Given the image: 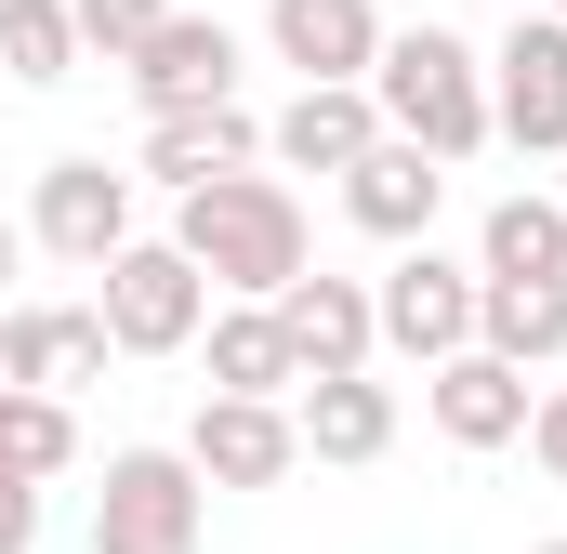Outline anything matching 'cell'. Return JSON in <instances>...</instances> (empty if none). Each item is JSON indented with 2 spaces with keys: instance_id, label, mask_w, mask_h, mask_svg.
Listing matches in <instances>:
<instances>
[{
  "instance_id": "6da1fadb",
  "label": "cell",
  "mask_w": 567,
  "mask_h": 554,
  "mask_svg": "<svg viewBox=\"0 0 567 554\" xmlns=\"http://www.w3.org/2000/svg\"><path fill=\"white\" fill-rule=\"evenodd\" d=\"M172 252L198 265V290H212V304H278L290 277L317 265V238H303V198H290L278 172H225V185L172 198Z\"/></svg>"
},
{
  "instance_id": "7a4b0ae2",
  "label": "cell",
  "mask_w": 567,
  "mask_h": 554,
  "mask_svg": "<svg viewBox=\"0 0 567 554\" xmlns=\"http://www.w3.org/2000/svg\"><path fill=\"white\" fill-rule=\"evenodd\" d=\"M370 106H383L396 145H423L435 172H462V158L488 145V53H475L462 27H383Z\"/></svg>"
},
{
  "instance_id": "3957f363",
  "label": "cell",
  "mask_w": 567,
  "mask_h": 554,
  "mask_svg": "<svg viewBox=\"0 0 567 554\" xmlns=\"http://www.w3.org/2000/svg\"><path fill=\"white\" fill-rule=\"evenodd\" d=\"M212 529V489L185 449H106V489H93V554H198Z\"/></svg>"
},
{
  "instance_id": "277c9868",
  "label": "cell",
  "mask_w": 567,
  "mask_h": 554,
  "mask_svg": "<svg viewBox=\"0 0 567 554\" xmlns=\"http://www.w3.org/2000/svg\"><path fill=\"white\" fill-rule=\"evenodd\" d=\"M93 317H106L120 357H185V343L212 330V290H198V265H185L172 238H133V252L106 265V304H93Z\"/></svg>"
},
{
  "instance_id": "5b68a950",
  "label": "cell",
  "mask_w": 567,
  "mask_h": 554,
  "mask_svg": "<svg viewBox=\"0 0 567 554\" xmlns=\"http://www.w3.org/2000/svg\"><path fill=\"white\" fill-rule=\"evenodd\" d=\"M488 145L567 158V27L555 13H515L502 27V53H488Z\"/></svg>"
},
{
  "instance_id": "8992f818",
  "label": "cell",
  "mask_w": 567,
  "mask_h": 554,
  "mask_svg": "<svg viewBox=\"0 0 567 554\" xmlns=\"http://www.w3.org/2000/svg\"><path fill=\"white\" fill-rule=\"evenodd\" d=\"M27 252L106 277L120 252H133V172H106V158H53L40 198H27Z\"/></svg>"
},
{
  "instance_id": "52a82bcc",
  "label": "cell",
  "mask_w": 567,
  "mask_h": 554,
  "mask_svg": "<svg viewBox=\"0 0 567 554\" xmlns=\"http://www.w3.org/2000/svg\"><path fill=\"white\" fill-rule=\"evenodd\" d=\"M370 317H383V343L396 357H423V370H449L462 343H475V265H449V252H396V265L370 277Z\"/></svg>"
},
{
  "instance_id": "ba28073f",
  "label": "cell",
  "mask_w": 567,
  "mask_h": 554,
  "mask_svg": "<svg viewBox=\"0 0 567 554\" xmlns=\"http://www.w3.org/2000/svg\"><path fill=\"white\" fill-rule=\"evenodd\" d=\"M106 317L93 304H0V397H80L106 383Z\"/></svg>"
},
{
  "instance_id": "9c48e42d",
  "label": "cell",
  "mask_w": 567,
  "mask_h": 554,
  "mask_svg": "<svg viewBox=\"0 0 567 554\" xmlns=\"http://www.w3.org/2000/svg\"><path fill=\"white\" fill-rule=\"evenodd\" d=\"M278 330H290V370H303V383H343V370H370V357H383L370 277H330V265H303V277L278 290Z\"/></svg>"
},
{
  "instance_id": "30bf717a",
  "label": "cell",
  "mask_w": 567,
  "mask_h": 554,
  "mask_svg": "<svg viewBox=\"0 0 567 554\" xmlns=\"http://www.w3.org/2000/svg\"><path fill=\"white\" fill-rule=\"evenodd\" d=\"M278 66H303V93H370L383 66V0H265Z\"/></svg>"
},
{
  "instance_id": "8fae6325",
  "label": "cell",
  "mask_w": 567,
  "mask_h": 554,
  "mask_svg": "<svg viewBox=\"0 0 567 554\" xmlns=\"http://www.w3.org/2000/svg\"><path fill=\"white\" fill-rule=\"evenodd\" d=\"M133 93H145V120H172V106H238V27H225V13L145 27L133 40Z\"/></svg>"
},
{
  "instance_id": "7c38bea8",
  "label": "cell",
  "mask_w": 567,
  "mask_h": 554,
  "mask_svg": "<svg viewBox=\"0 0 567 554\" xmlns=\"http://www.w3.org/2000/svg\"><path fill=\"white\" fill-rule=\"evenodd\" d=\"M185 462H198V489H278V475H303V435H290V410H265V397H198Z\"/></svg>"
},
{
  "instance_id": "4fadbf2b",
  "label": "cell",
  "mask_w": 567,
  "mask_h": 554,
  "mask_svg": "<svg viewBox=\"0 0 567 554\" xmlns=\"http://www.w3.org/2000/svg\"><path fill=\"white\" fill-rule=\"evenodd\" d=\"M423 410H435V435H449V449H515V435H528V410H542V383L462 343L449 370H423Z\"/></svg>"
},
{
  "instance_id": "5bb4252c",
  "label": "cell",
  "mask_w": 567,
  "mask_h": 554,
  "mask_svg": "<svg viewBox=\"0 0 567 554\" xmlns=\"http://www.w3.org/2000/svg\"><path fill=\"white\" fill-rule=\"evenodd\" d=\"M435 198H449V172H435L423 145H396V133L343 172V212H357V238H383V252H423V238H435Z\"/></svg>"
},
{
  "instance_id": "9a60e30c",
  "label": "cell",
  "mask_w": 567,
  "mask_h": 554,
  "mask_svg": "<svg viewBox=\"0 0 567 554\" xmlns=\"http://www.w3.org/2000/svg\"><path fill=\"white\" fill-rule=\"evenodd\" d=\"M265 158V120L251 106H172V120H145V172L172 185V198H198V185H225V172H251Z\"/></svg>"
},
{
  "instance_id": "2e32d148",
  "label": "cell",
  "mask_w": 567,
  "mask_h": 554,
  "mask_svg": "<svg viewBox=\"0 0 567 554\" xmlns=\"http://www.w3.org/2000/svg\"><path fill=\"white\" fill-rule=\"evenodd\" d=\"M290 435H303V462H383L396 449V383H370V370L303 383L290 397Z\"/></svg>"
},
{
  "instance_id": "e0dca14e",
  "label": "cell",
  "mask_w": 567,
  "mask_h": 554,
  "mask_svg": "<svg viewBox=\"0 0 567 554\" xmlns=\"http://www.w3.org/2000/svg\"><path fill=\"white\" fill-rule=\"evenodd\" d=\"M475 277H502V290H567V212L542 198V185L488 198V225H475Z\"/></svg>"
},
{
  "instance_id": "ac0fdd59",
  "label": "cell",
  "mask_w": 567,
  "mask_h": 554,
  "mask_svg": "<svg viewBox=\"0 0 567 554\" xmlns=\"http://www.w3.org/2000/svg\"><path fill=\"white\" fill-rule=\"evenodd\" d=\"M212 397H265V410H290L303 397V370H290V330H278V304H212Z\"/></svg>"
},
{
  "instance_id": "d6986e66",
  "label": "cell",
  "mask_w": 567,
  "mask_h": 554,
  "mask_svg": "<svg viewBox=\"0 0 567 554\" xmlns=\"http://www.w3.org/2000/svg\"><path fill=\"white\" fill-rule=\"evenodd\" d=\"M383 145V106L370 93H290L278 120H265V158H290V172H357Z\"/></svg>"
},
{
  "instance_id": "ffe728a7",
  "label": "cell",
  "mask_w": 567,
  "mask_h": 554,
  "mask_svg": "<svg viewBox=\"0 0 567 554\" xmlns=\"http://www.w3.org/2000/svg\"><path fill=\"white\" fill-rule=\"evenodd\" d=\"M475 357L555 370V357H567V290H502V277H475Z\"/></svg>"
},
{
  "instance_id": "44dd1931",
  "label": "cell",
  "mask_w": 567,
  "mask_h": 554,
  "mask_svg": "<svg viewBox=\"0 0 567 554\" xmlns=\"http://www.w3.org/2000/svg\"><path fill=\"white\" fill-rule=\"evenodd\" d=\"M0 462H13L27 489H53V475L80 462V410H66V397H0Z\"/></svg>"
},
{
  "instance_id": "7402d4cb",
  "label": "cell",
  "mask_w": 567,
  "mask_h": 554,
  "mask_svg": "<svg viewBox=\"0 0 567 554\" xmlns=\"http://www.w3.org/2000/svg\"><path fill=\"white\" fill-rule=\"evenodd\" d=\"M0 66H13L27 93H53V80L80 66V27H66V0H0Z\"/></svg>"
},
{
  "instance_id": "603a6c76",
  "label": "cell",
  "mask_w": 567,
  "mask_h": 554,
  "mask_svg": "<svg viewBox=\"0 0 567 554\" xmlns=\"http://www.w3.org/2000/svg\"><path fill=\"white\" fill-rule=\"evenodd\" d=\"M66 27H80V53L133 66V40H145V27H172V0H66Z\"/></svg>"
},
{
  "instance_id": "cb8c5ba5",
  "label": "cell",
  "mask_w": 567,
  "mask_h": 554,
  "mask_svg": "<svg viewBox=\"0 0 567 554\" xmlns=\"http://www.w3.org/2000/svg\"><path fill=\"white\" fill-rule=\"evenodd\" d=\"M528 462L567 489V383H542V410H528Z\"/></svg>"
},
{
  "instance_id": "d4e9b609",
  "label": "cell",
  "mask_w": 567,
  "mask_h": 554,
  "mask_svg": "<svg viewBox=\"0 0 567 554\" xmlns=\"http://www.w3.org/2000/svg\"><path fill=\"white\" fill-rule=\"evenodd\" d=\"M0 554H40V489L0 462Z\"/></svg>"
},
{
  "instance_id": "484cf974",
  "label": "cell",
  "mask_w": 567,
  "mask_h": 554,
  "mask_svg": "<svg viewBox=\"0 0 567 554\" xmlns=\"http://www.w3.org/2000/svg\"><path fill=\"white\" fill-rule=\"evenodd\" d=\"M13 265H27V225H13V212H0V277H13Z\"/></svg>"
},
{
  "instance_id": "4316f807",
  "label": "cell",
  "mask_w": 567,
  "mask_h": 554,
  "mask_svg": "<svg viewBox=\"0 0 567 554\" xmlns=\"http://www.w3.org/2000/svg\"><path fill=\"white\" fill-rule=\"evenodd\" d=\"M515 13H555V27H567V0H515Z\"/></svg>"
},
{
  "instance_id": "83f0119b",
  "label": "cell",
  "mask_w": 567,
  "mask_h": 554,
  "mask_svg": "<svg viewBox=\"0 0 567 554\" xmlns=\"http://www.w3.org/2000/svg\"><path fill=\"white\" fill-rule=\"evenodd\" d=\"M528 554H567V542H528Z\"/></svg>"
},
{
  "instance_id": "f1b7e54d",
  "label": "cell",
  "mask_w": 567,
  "mask_h": 554,
  "mask_svg": "<svg viewBox=\"0 0 567 554\" xmlns=\"http://www.w3.org/2000/svg\"><path fill=\"white\" fill-rule=\"evenodd\" d=\"M555 212H567V185H555Z\"/></svg>"
}]
</instances>
